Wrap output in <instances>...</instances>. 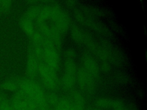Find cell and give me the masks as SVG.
I'll return each instance as SVG.
<instances>
[{
	"label": "cell",
	"instance_id": "6da1fadb",
	"mask_svg": "<svg viewBox=\"0 0 147 110\" xmlns=\"http://www.w3.org/2000/svg\"><path fill=\"white\" fill-rule=\"evenodd\" d=\"M45 21L53 24L62 36L67 33L70 27L69 16L56 3L42 6L36 22Z\"/></svg>",
	"mask_w": 147,
	"mask_h": 110
},
{
	"label": "cell",
	"instance_id": "7a4b0ae2",
	"mask_svg": "<svg viewBox=\"0 0 147 110\" xmlns=\"http://www.w3.org/2000/svg\"><path fill=\"white\" fill-rule=\"evenodd\" d=\"M22 91L36 104L38 110H49V104L43 89L36 82L25 80L20 83Z\"/></svg>",
	"mask_w": 147,
	"mask_h": 110
},
{
	"label": "cell",
	"instance_id": "3957f363",
	"mask_svg": "<svg viewBox=\"0 0 147 110\" xmlns=\"http://www.w3.org/2000/svg\"><path fill=\"white\" fill-rule=\"evenodd\" d=\"M74 15L79 23L88 28L95 32L107 37L111 35L110 30L104 24L95 19L92 17L85 14L82 11L76 9L74 10Z\"/></svg>",
	"mask_w": 147,
	"mask_h": 110
},
{
	"label": "cell",
	"instance_id": "277c9868",
	"mask_svg": "<svg viewBox=\"0 0 147 110\" xmlns=\"http://www.w3.org/2000/svg\"><path fill=\"white\" fill-rule=\"evenodd\" d=\"M38 31L42 36L50 41L58 52H60L63 47L62 35L59 33L55 26L47 21L36 22Z\"/></svg>",
	"mask_w": 147,
	"mask_h": 110
},
{
	"label": "cell",
	"instance_id": "5b68a950",
	"mask_svg": "<svg viewBox=\"0 0 147 110\" xmlns=\"http://www.w3.org/2000/svg\"><path fill=\"white\" fill-rule=\"evenodd\" d=\"M42 48L43 62L51 69L57 72L59 70L60 64L59 52L52 43L45 38L42 44Z\"/></svg>",
	"mask_w": 147,
	"mask_h": 110
},
{
	"label": "cell",
	"instance_id": "8992f818",
	"mask_svg": "<svg viewBox=\"0 0 147 110\" xmlns=\"http://www.w3.org/2000/svg\"><path fill=\"white\" fill-rule=\"evenodd\" d=\"M37 72L45 87L51 91H56L59 87V80L56 72L44 62H38Z\"/></svg>",
	"mask_w": 147,
	"mask_h": 110
},
{
	"label": "cell",
	"instance_id": "52a82bcc",
	"mask_svg": "<svg viewBox=\"0 0 147 110\" xmlns=\"http://www.w3.org/2000/svg\"><path fill=\"white\" fill-rule=\"evenodd\" d=\"M77 67L74 59L66 58L61 84L65 90H71L74 87L77 76Z\"/></svg>",
	"mask_w": 147,
	"mask_h": 110
},
{
	"label": "cell",
	"instance_id": "ba28073f",
	"mask_svg": "<svg viewBox=\"0 0 147 110\" xmlns=\"http://www.w3.org/2000/svg\"><path fill=\"white\" fill-rule=\"evenodd\" d=\"M76 80L80 89L88 94H92L95 91V79L88 73L83 66L77 69Z\"/></svg>",
	"mask_w": 147,
	"mask_h": 110
},
{
	"label": "cell",
	"instance_id": "9c48e42d",
	"mask_svg": "<svg viewBox=\"0 0 147 110\" xmlns=\"http://www.w3.org/2000/svg\"><path fill=\"white\" fill-rule=\"evenodd\" d=\"M101 46L103 48L110 62H111L117 66L124 65L125 58L122 52L106 42L103 43Z\"/></svg>",
	"mask_w": 147,
	"mask_h": 110
},
{
	"label": "cell",
	"instance_id": "30bf717a",
	"mask_svg": "<svg viewBox=\"0 0 147 110\" xmlns=\"http://www.w3.org/2000/svg\"><path fill=\"white\" fill-rule=\"evenodd\" d=\"M83 67L95 80L100 77V69L95 60L87 53H83L82 55Z\"/></svg>",
	"mask_w": 147,
	"mask_h": 110
},
{
	"label": "cell",
	"instance_id": "8fae6325",
	"mask_svg": "<svg viewBox=\"0 0 147 110\" xmlns=\"http://www.w3.org/2000/svg\"><path fill=\"white\" fill-rule=\"evenodd\" d=\"M38 62L39 61L35 55L33 47H30L28 50L26 68L27 73L29 76L33 77L36 75Z\"/></svg>",
	"mask_w": 147,
	"mask_h": 110
},
{
	"label": "cell",
	"instance_id": "7c38bea8",
	"mask_svg": "<svg viewBox=\"0 0 147 110\" xmlns=\"http://www.w3.org/2000/svg\"><path fill=\"white\" fill-rule=\"evenodd\" d=\"M84 99L82 94L78 91L72 92L69 110H84Z\"/></svg>",
	"mask_w": 147,
	"mask_h": 110
},
{
	"label": "cell",
	"instance_id": "4fadbf2b",
	"mask_svg": "<svg viewBox=\"0 0 147 110\" xmlns=\"http://www.w3.org/2000/svg\"><path fill=\"white\" fill-rule=\"evenodd\" d=\"M83 44H84L87 49L92 53L96 54L99 45L98 44L93 36L88 32L83 31Z\"/></svg>",
	"mask_w": 147,
	"mask_h": 110
},
{
	"label": "cell",
	"instance_id": "5bb4252c",
	"mask_svg": "<svg viewBox=\"0 0 147 110\" xmlns=\"http://www.w3.org/2000/svg\"><path fill=\"white\" fill-rule=\"evenodd\" d=\"M70 34L71 38L75 43L83 44V30H82L76 24L70 25Z\"/></svg>",
	"mask_w": 147,
	"mask_h": 110
},
{
	"label": "cell",
	"instance_id": "9a60e30c",
	"mask_svg": "<svg viewBox=\"0 0 147 110\" xmlns=\"http://www.w3.org/2000/svg\"><path fill=\"white\" fill-rule=\"evenodd\" d=\"M42 6L41 5H33L31 6L27 11L26 18L32 21L36 18L39 15Z\"/></svg>",
	"mask_w": 147,
	"mask_h": 110
},
{
	"label": "cell",
	"instance_id": "2e32d148",
	"mask_svg": "<svg viewBox=\"0 0 147 110\" xmlns=\"http://www.w3.org/2000/svg\"><path fill=\"white\" fill-rule=\"evenodd\" d=\"M82 12L86 15L90 16L98 15V16H103L105 14V13L103 10L101 9H98L93 7L88 6H83L82 7Z\"/></svg>",
	"mask_w": 147,
	"mask_h": 110
},
{
	"label": "cell",
	"instance_id": "e0dca14e",
	"mask_svg": "<svg viewBox=\"0 0 147 110\" xmlns=\"http://www.w3.org/2000/svg\"><path fill=\"white\" fill-rule=\"evenodd\" d=\"M113 101V99L109 97H100L96 100L95 104L98 107L100 108H111Z\"/></svg>",
	"mask_w": 147,
	"mask_h": 110
},
{
	"label": "cell",
	"instance_id": "ac0fdd59",
	"mask_svg": "<svg viewBox=\"0 0 147 110\" xmlns=\"http://www.w3.org/2000/svg\"><path fill=\"white\" fill-rule=\"evenodd\" d=\"M60 98H59V96L53 92H52L49 93L47 96V99L48 104H51L53 105H56L57 103L59 102V100Z\"/></svg>",
	"mask_w": 147,
	"mask_h": 110
},
{
	"label": "cell",
	"instance_id": "d6986e66",
	"mask_svg": "<svg viewBox=\"0 0 147 110\" xmlns=\"http://www.w3.org/2000/svg\"><path fill=\"white\" fill-rule=\"evenodd\" d=\"M75 55H76V53L75 50L73 48H69L67 49L65 52V56L66 58L74 59Z\"/></svg>",
	"mask_w": 147,
	"mask_h": 110
},
{
	"label": "cell",
	"instance_id": "ffe728a7",
	"mask_svg": "<svg viewBox=\"0 0 147 110\" xmlns=\"http://www.w3.org/2000/svg\"><path fill=\"white\" fill-rule=\"evenodd\" d=\"M0 110H12V109L11 105H10L7 103L5 102L1 104Z\"/></svg>",
	"mask_w": 147,
	"mask_h": 110
},
{
	"label": "cell",
	"instance_id": "44dd1931",
	"mask_svg": "<svg viewBox=\"0 0 147 110\" xmlns=\"http://www.w3.org/2000/svg\"><path fill=\"white\" fill-rule=\"evenodd\" d=\"M117 78V80H118L119 81H121L123 83L127 82L129 80V77L126 76V75H123V74L118 76Z\"/></svg>",
	"mask_w": 147,
	"mask_h": 110
},
{
	"label": "cell",
	"instance_id": "7402d4cb",
	"mask_svg": "<svg viewBox=\"0 0 147 110\" xmlns=\"http://www.w3.org/2000/svg\"><path fill=\"white\" fill-rule=\"evenodd\" d=\"M66 5L68 7H74L76 5H77L78 2L76 1H67L65 2Z\"/></svg>",
	"mask_w": 147,
	"mask_h": 110
},
{
	"label": "cell",
	"instance_id": "603a6c76",
	"mask_svg": "<svg viewBox=\"0 0 147 110\" xmlns=\"http://www.w3.org/2000/svg\"><path fill=\"white\" fill-rule=\"evenodd\" d=\"M32 110H38V109H32Z\"/></svg>",
	"mask_w": 147,
	"mask_h": 110
},
{
	"label": "cell",
	"instance_id": "cb8c5ba5",
	"mask_svg": "<svg viewBox=\"0 0 147 110\" xmlns=\"http://www.w3.org/2000/svg\"><path fill=\"white\" fill-rule=\"evenodd\" d=\"M92 110H98V109H92Z\"/></svg>",
	"mask_w": 147,
	"mask_h": 110
}]
</instances>
